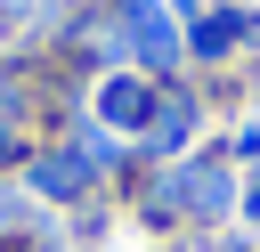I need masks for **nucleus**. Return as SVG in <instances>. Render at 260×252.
Wrapping results in <instances>:
<instances>
[{"instance_id": "f257e3e1", "label": "nucleus", "mask_w": 260, "mask_h": 252, "mask_svg": "<svg viewBox=\"0 0 260 252\" xmlns=\"http://www.w3.org/2000/svg\"><path fill=\"white\" fill-rule=\"evenodd\" d=\"M179 203L195 211V219H219L228 203H236V179H228V163L211 154V163H187L179 171Z\"/></svg>"}, {"instance_id": "f03ea898", "label": "nucleus", "mask_w": 260, "mask_h": 252, "mask_svg": "<svg viewBox=\"0 0 260 252\" xmlns=\"http://www.w3.org/2000/svg\"><path fill=\"white\" fill-rule=\"evenodd\" d=\"M122 33H130V49H138V57L154 65V73H162V65L179 57V33L162 24V8H154V0H130V8H122Z\"/></svg>"}, {"instance_id": "7ed1b4c3", "label": "nucleus", "mask_w": 260, "mask_h": 252, "mask_svg": "<svg viewBox=\"0 0 260 252\" xmlns=\"http://www.w3.org/2000/svg\"><path fill=\"white\" fill-rule=\"evenodd\" d=\"M244 33H252V16H244V8H219V16H203V24L187 33V49H195V57H228Z\"/></svg>"}, {"instance_id": "20e7f679", "label": "nucleus", "mask_w": 260, "mask_h": 252, "mask_svg": "<svg viewBox=\"0 0 260 252\" xmlns=\"http://www.w3.org/2000/svg\"><path fill=\"white\" fill-rule=\"evenodd\" d=\"M98 114H106V122H114V130H122V122H130V130H138V122H146V89H138V81H130V73H122V81H106V98H98Z\"/></svg>"}, {"instance_id": "39448f33", "label": "nucleus", "mask_w": 260, "mask_h": 252, "mask_svg": "<svg viewBox=\"0 0 260 252\" xmlns=\"http://www.w3.org/2000/svg\"><path fill=\"white\" fill-rule=\"evenodd\" d=\"M32 179H41L49 195H81V187H89V163H81V154H41Z\"/></svg>"}, {"instance_id": "423d86ee", "label": "nucleus", "mask_w": 260, "mask_h": 252, "mask_svg": "<svg viewBox=\"0 0 260 252\" xmlns=\"http://www.w3.org/2000/svg\"><path fill=\"white\" fill-rule=\"evenodd\" d=\"M187 130H195V106H187V98H171V106L146 122V146H179Z\"/></svg>"}, {"instance_id": "0eeeda50", "label": "nucleus", "mask_w": 260, "mask_h": 252, "mask_svg": "<svg viewBox=\"0 0 260 252\" xmlns=\"http://www.w3.org/2000/svg\"><path fill=\"white\" fill-rule=\"evenodd\" d=\"M0 154H16V130H8V98H0Z\"/></svg>"}]
</instances>
